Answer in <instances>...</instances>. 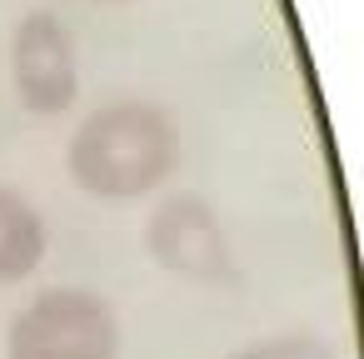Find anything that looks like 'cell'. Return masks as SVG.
<instances>
[{
  "instance_id": "obj_7",
  "label": "cell",
  "mask_w": 364,
  "mask_h": 359,
  "mask_svg": "<svg viewBox=\"0 0 364 359\" xmlns=\"http://www.w3.org/2000/svg\"><path fill=\"white\" fill-rule=\"evenodd\" d=\"M85 6H130V0H85Z\"/></svg>"
},
{
  "instance_id": "obj_2",
  "label": "cell",
  "mask_w": 364,
  "mask_h": 359,
  "mask_svg": "<svg viewBox=\"0 0 364 359\" xmlns=\"http://www.w3.org/2000/svg\"><path fill=\"white\" fill-rule=\"evenodd\" d=\"M6 359H120V314L90 284H50L6 324Z\"/></svg>"
},
{
  "instance_id": "obj_3",
  "label": "cell",
  "mask_w": 364,
  "mask_h": 359,
  "mask_svg": "<svg viewBox=\"0 0 364 359\" xmlns=\"http://www.w3.org/2000/svg\"><path fill=\"white\" fill-rule=\"evenodd\" d=\"M140 235H145V254L180 284L215 289V284L240 279V259H235V240L225 230V215L195 190L155 195Z\"/></svg>"
},
{
  "instance_id": "obj_1",
  "label": "cell",
  "mask_w": 364,
  "mask_h": 359,
  "mask_svg": "<svg viewBox=\"0 0 364 359\" xmlns=\"http://www.w3.org/2000/svg\"><path fill=\"white\" fill-rule=\"evenodd\" d=\"M185 155L180 120L160 100H110L95 105L65 140V175L95 205H140L165 195Z\"/></svg>"
},
{
  "instance_id": "obj_4",
  "label": "cell",
  "mask_w": 364,
  "mask_h": 359,
  "mask_svg": "<svg viewBox=\"0 0 364 359\" xmlns=\"http://www.w3.org/2000/svg\"><path fill=\"white\" fill-rule=\"evenodd\" d=\"M11 95L31 120L70 115L80 100V50L70 26L36 6L11 26Z\"/></svg>"
},
{
  "instance_id": "obj_5",
  "label": "cell",
  "mask_w": 364,
  "mask_h": 359,
  "mask_svg": "<svg viewBox=\"0 0 364 359\" xmlns=\"http://www.w3.org/2000/svg\"><path fill=\"white\" fill-rule=\"evenodd\" d=\"M50 254V225L41 205L21 190L0 180V289L26 284Z\"/></svg>"
},
{
  "instance_id": "obj_6",
  "label": "cell",
  "mask_w": 364,
  "mask_h": 359,
  "mask_svg": "<svg viewBox=\"0 0 364 359\" xmlns=\"http://www.w3.org/2000/svg\"><path fill=\"white\" fill-rule=\"evenodd\" d=\"M230 359H339L329 339L309 334V329H279V334H259L250 344H240Z\"/></svg>"
}]
</instances>
